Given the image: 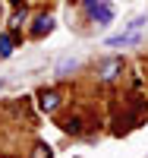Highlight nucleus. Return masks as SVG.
<instances>
[{
  "label": "nucleus",
  "mask_w": 148,
  "mask_h": 158,
  "mask_svg": "<svg viewBox=\"0 0 148 158\" xmlns=\"http://www.w3.org/2000/svg\"><path fill=\"white\" fill-rule=\"evenodd\" d=\"M145 16H139V19H132L129 22V29L126 32H120V35H110V38H107V48H126V44H139V38H142V29H145Z\"/></svg>",
  "instance_id": "nucleus-1"
},
{
  "label": "nucleus",
  "mask_w": 148,
  "mask_h": 158,
  "mask_svg": "<svg viewBox=\"0 0 148 158\" xmlns=\"http://www.w3.org/2000/svg\"><path fill=\"white\" fill-rule=\"evenodd\" d=\"M85 10H88V16L95 19L98 25H110L114 22V6L107 3V0H82Z\"/></svg>",
  "instance_id": "nucleus-2"
},
{
  "label": "nucleus",
  "mask_w": 148,
  "mask_h": 158,
  "mask_svg": "<svg viewBox=\"0 0 148 158\" xmlns=\"http://www.w3.org/2000/svg\"><path fill=\"white\" fill-rule=\"evenodd\" d=\"M50 32H54V16H38L32 25V38H44Z\"/></svg>",
  "instance_id": "nucleus-3"
},
{
  "label": "nucleus",
  "mask_w": 148,
  "mask_h": 158,
  "mask_svg": "<svg viewBox=\"0 0 148 158\" xmlns=\"http://www.w3.org/2000/svg\"><path fill=\"white\" fill-rule=\"evenodd\" d=\"M123 70V60H110V63H104V70H101V79L104 82H110V79Z\"/></svg>",
  "instance_id": "nucleus-4"
},
{
  "label": "nucleus",
  "mask_w": 148,
  "mask_h": 158,
  "mask_svg": "<svg viewBox=\"0 0 148 158\" xmlns=\"http://www.w3.org/2000/svg\"><path fill=\"white\" fill-rule=\"evenodd\" d=\"M57 104H60V95H57V92H41V108H44V111H57Z\"/></svg>",
  "instance_id": "nucleus-5"
},
{
  "label": "nucleus",
  "mask_w": 148,
  "mask_h": 158,
  "mask_svg": "<svg viewBox=\"0 0 148 158\" xmlns=\"http://www.w3.org/2000/svg\"><path fill=\"white\" fill-rule=\"evenodd\" d=\"M13 48H16V38H13L10 32H6V35H0V57H10V54H13Z\"/></svg>",
  "instance_id": "nucleus-6"
},
{
  "label": "nucleus",
  "mask_w": 148,
  "mask_h": 158,
  "mask_svg": "<svg viewBox=\"0 0 148 158\" xmlns=\"http://www.w3.org/2000/svg\"><path fill=\"white\" fill-rule=\"evenodd\" d=\"M76 67H79L76 57H63V60L57 63V76H70V70H76Z\"/></svg>",
  "instance_id": "nucleus-7"
}]
</instances>
